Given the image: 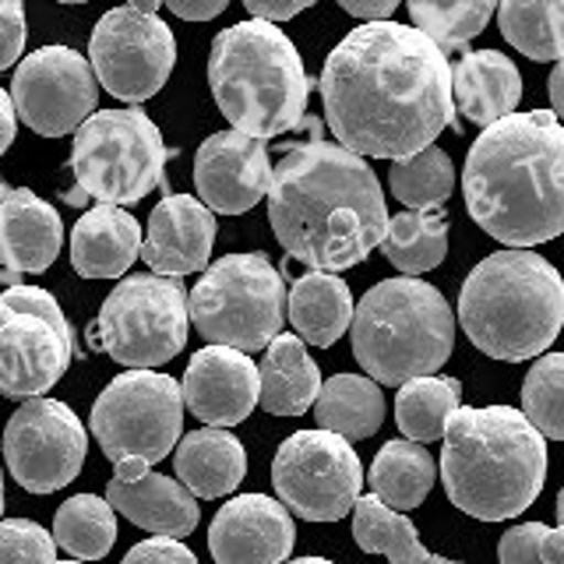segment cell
Here are the masks:
<instances>
[{"instance_id": "6da1fadb", "label": "cell", "mask_w": 564, "mask_h": 564, "mask_svg": "<svg viewBox=\"0 0 564 564\" xmlns=\"http://www.w3.org/2000/svg\"><path fill=\"white\" fill-rule=\"evenodd\" d=\"M325 120L343 149L364 159H405L452 123V67L420 29L364 22L328 53Z\"/></svg>"}, {"instance_id": "7a4b0ae2", "label": "cell", "mask_w": 564, "mask_h": 564, "mask_svg": "<svg viewBox=\"0 0 564 564\" xmlns=\"http://www.w3.org/2000/svg\"><path fill=\"white\" fill-rule=\"evenodd\" d=\"M269 223L293 261L311 272H343L381 243L388 205L367 159L314 128L272 166Z\"/></svg>"}, {"instance_id": "3957f363", "label": "cell", "mask_w": 564, "mask_h": 564, "mask_svg": "<svg viewBox=\"0 0 564 564\" xmlns=\"http://www.w3.org/2000/svg\"><path fill=\"white\" fill-rule=\"evenodd\" d=\"M476 226L508 247L564 234V123L551 110L508 113L473 141L463 170Z\"/></svg>"}, {"instance_id": "277c9868", "label": "cell", "mask_w": 564, "mask_h": 564, "mask_svg": "<svg viewBox=\"0 0 564 564\" xmlns=\"http://www.w3.org/2000/svg\"><path fill=\"white\" fill-rule=\"evenodd\" d=\"M546 437L511 405H458L445 427L441 484L448 501L480 522L516 519L540 498Z\"/></svg>"}, {"instance_id": "5b68a950", "label": "cell", "mask_w": 564, "mask_h": 564, "mask_svg": "<svg viewBox=\"0 0 564 564\" xmlns=\"http://www.w3.org/2000/svg\"><path fill=\"white\" fill-rule=\"evenodd\" d=\"M458 325L490 360H533L564 328V279L543 254L505 247L466 275Z\"/></svg>"}, {"instance_id": "8992f818", "label": "cell", "mask_w": 564, "mask_h": 564, "mask_svg": "<svg viewBox=\"0 0 564 564\" xmlns=\"http://www.w3.org/2000/svg\"><path fill=\"white\" fill-rule=\"evenodd\" d=\"M208 85L234 131L279 138L307 113L311 82L290 35L261 18H247L216 35Z\"/></svg>"}, {"instance_id": "52a82bcc", "label": "cell", "mask_w": 564, "mask_h": 564, "mask_svg": "<svg viewBox=\"0 0 564 564\" xmlns=\"http://www.w3.org/2000/svg\"><path fill=\"white\" fill-rule=\"evenodd\" d=\"M352 357L378 384L437 375L455 346V314L437 286L413 275L384 279L352 307Z\"/></svg>"}, {"instance_id": "ba28073f", "label": "cell", "mask_w": 564, "mask_h": 564, "mask_svg": "<svg viewBox=\"0 0 564 564\" xmlns=\"http://www.w3.org/2000/svg\"><path fill=\"white\" fill-rule=\"evenodd\" d=\"M173 159L163 134L149 113L102 110L93 113L75 131L67 166L75 173V187L67 191V205H138L149 191L163 184V166Z\"/></svg>"}, {"instance_id": "9c48e42d", "label": "cell", "mask_w": 564, "mask_h": 564, "mask_svg": "<svg viewBox=\"0 0 564 564\" xmlns=\"http://www.w3.org/2000/svg\"><path fill=\"white\" fill-rule=\"evenodd\" d=\"M93 437L113 463V480H138L176 448L184 392L170 375L123 370L93 405Z\"/></svg>"}, {"instance_id": "30bf717a", "label": "cell", "mask_w": 564, "mask_h": 564, "mask_svg": "<svg viewBox=\"0 0 564 564\" xmlns=\"http://www.w3.org/2000/svg\"><path fill=\"white\" fill-rule=\"evenodd\" d=\"M191 325L212 346L264 349L286 322V282L264 254L219 258L187 296Z\"/></svg>"}, {"instance_id": "8fae6325", "label": "cell", "mask_w": 564, "mask_h": 564, "mask_svg": "<svg viewBox=\"0 0 564 564\" xmlns=\"http://www.w3.org/2000/svg\"><path fill=\"white\" fill-rule=\"evenodd\" d=\"M191 311L184 282L170 275H128L102 300L88 339L120 367H163L187 346Z\"/></svg>"}, {"instance_id": "7c38bea8", "label": "cell", "mask_w": 564, "mask_h": 564, "mask_svg": "<svg viewBox=\"0 0 564 564\" xmlns=\"http://www.w3.org/2000/svg\"><path fill=\"white\" fill-rule=\"evenodd\" d=\"M70 357L75 335L53 293L22 282L0 293V395L25 402L50 392Z\"/></svg>"}, {"instance_id": "4fadbf2b", "label": "cell", "mask_w": 564, "mask_h": 564, "mask_svg": "<svg viewBox=\"0 0 564 564\" xmlns=\"http://www.w3.org/2000/svg\"><path fill=\"white\" fill-rule=\"evenodd\" d=\"M279 501L307 522L346 519L364 487L360 455L332 431H296L279 445L272 463Z\"/></svg>"}, {"instance_id": "5bb4252c", "label": "cell", "mask_w": 564, "mask_h": 564, "mask_svg": "<svg viewBox=\"0 0 564 564\" xmlns=\"http://www.w3.org/2000/svg\"><path fill=\"white\" fill-rule=\"evenodd\" d=\"M96 82L123 102H145L163 88L176 64L173 32L159 14L113 8L99 18L88 40Z\"/></svg>"}, {"instance_id": "9a60e30c", "label": "cell", "mask_w": 564, "mask_h": 564, "mask_svg": "<svg viewBox=\"0 0 564 564\" xmlns=\"http://www.w3.org/2000/svg\"><path fill=\"white\" fill-rule=\"evenodd\" d=\"M85 452V423L57 399H25L4 427L8 473L29 494H53L67 487L82 473Z\"/></svg>"}, {"instance_id": "2e32d148", "label": "cell", "mask_w": 564, "mask_h": 564, "mask_svg": "<svg viewBox=\"0 0 564 564\" xmlns=\"http://www.w3.org/2000/svg\"><path fill=\"white\" fill-rule=\"evenodd\" d=\"M18 120L43 138H64L96 113V70L70 46H43L18 64L11 82Z\"/></svg>"}, {"instance_id": "e0dca14e", "label": "cell", "mask_w": 564, "mask_h": 564, "mask_svg": "<svg viewBox=\"0 0 564 564\" xmlns=\"http://www.w3.org/2000/svg\"><path fill=\"white\" fill-rule=\"evenodd\" d=\"M272 159L261 138L243 131H216L194 155V187L198 202L223 216H243L269 198Z\"/></svg>"}, {"instance_id": "ac0fdd59", "label": "cell", "mask_w": 564, "mask_h": 564, "mask_svg": "<svg viewBox=\"0 0 564 564\" xmlns=\"http://www.w3.org/2000/svg\"><path fill=\"white\" fill-rule=\"evenodd\" d=\"M293 543L290 508L264 494L229 498L208 525V551L216 564H282L290 561Z\"/></svg>"}, {"instance_id": "d6986e66", "label": "cell", "mask_w": 564, "mask_h": 564, "mask_svg": "<svg viewBox=\"0 0 564 564\" xmlns=\"http://www.w3.org/2000/svg\"><path fill=\"white\" fill-rule=\"evenodd\" d=\"M181 392L208 427H237L258 405V364L234 346H205L191 357Z\"/></svg>"}, {"instance_id": "ffe728a7", "label": "cell", "mask_w": 564, "mask_h": 564, "mask_svg": "<svg viewBox=\"0 0 564 564\" xmlns=\"http://www.w3.org/2000/svg\"><path fill=\"white\" fill-rule=\"evenodd\" d=\"M212 243H216V212L191 194H166L149 216L141 258L155 275L181 279L205 269Z\"/></svg>"}, {"instance_id": "44dd1931", "label": "cell", "mask_w": 564, "mask_h": 564, "mask_svg": "<svg viewBox=\"0 0 564 564\" xmlns=\"http://www.w3.org/2000/svg\"><path fill=\"white\" fill-rule=\"evenodd\" d=\"M64 223L50 202L35 198L29 187L8 191L0 202V264L4 282L18 275H40L61 254Z\"/></svg>"}, {"instance_id": "7402d4cb", "label": "cell", "mask_w": 564, "mask_h": 564, "mask_svg": "<svg viewBox=\"0 0 564 564\" xmlns=\"http://www.w3.org/2000/svg\"><path fill=\"white\" fill-rule=\"evenodd\" d=\"M106 501L138 529H149L152 536H191L202 519L198 498L181 480L152 469L138 480H110Z\"/></svg>"}, {"instance_id": "603a6c76", "label": "cell", "mask_w": 564, "mask_h": 564, "mask_svg": "<svg viewBox=\"0 0 564 564\" xmlns=\"http://www.w3.org/2000/svg\"><path fill=\"white\" fill-rule=\"evenodd\" d=\"M141 258V226L120 205H96L75 223L70 264L85 279H120Z\"/></svg>"}, {"instance_id": "cb8c5ba5", "label": "cell", "mask_w": 564, "mask_h": 564, "mask_svg": "<svg viewBox=\"0 0 564 564\" xmlns=\"http://www.w3.org/2000/svg\"><path fill=\"white\" fill-rule=\"evenodd\" d=\"M452 99L466 120L490 128L494 120L516 113L522 99V75L511 57L498 50H473L452 67Z\"/></svg>"}, {"instance_id": "d4e9b609", "label": "cell", "mask_w": 564, "mask_h": 564, "mask_svg": "<svg viewBox=\"0 0 564 564\" xmlns=\"http://www.w3.org/2000/svg\"><path fill=\"white\" fill-rule=\"evenodd\" d=\"M317 392H322V370L311 360L307 343L300 335L279 332L264 346L258 367V402L272 416H304Z\"/></svg>"}, {"instance_id": "484cf974", "label": "cell", "mask_w": 564, "mask_h": 564, "mask_svg": "<svg viewBox=\"0 0 564 564\" xmlns=\"http://www.w3.org/2000/svg\"><path fill=\"white\" fill-rule=\"evenodd\" d=\"M176 480H181L194 498H226L234 494L247 476V452L226 427H202L191 431L173 455Z\"/></svg>"}, {"instance_id": "4316f807", "label": "cell", "mask_w": 564, "mask_h": 564, "mask_svg": "<svg viewBox=\"0 0 564 564\" xmlns=\"http://www.w3.org/2000/svg\"><path fill=\"white\" fill-rule=\"evenodd\" d=\"M286 314L307 346L328 349L343 339L352 322V293L335 272H307L293 282Z\"/></svg>"}, {"instance_id": "83f0119b", "label": "cell", "mask_w": 564, "mask_h": 564, "mask_svg": "<svg viewBox=\"0 0 564 564\" xmlns=\"http://www.w3.org/2000/svg\"><path fill=\"white\" fill-rule=\"evenodd\" d=\"M314 420L322 431L346 437L349 445L375 437L384 423L381 384L364 375H335L322 381V392L314 399Z\"/></svg>"}, {"instance_id": "f1b7e54d", "label": "cell", "mask_w": 564, "mask_h": 564, "mask_svg": "<svg viewBox=\"0 0 564 564\" xmlns=\"http://www.w3.org/2000/svg\"><path fill=\"white\" fill-rule=\"evenodd\" d=\"M370 494L395 511L420 508L437 484V463L420 441H388L367 473Z\"/></svg>"}, {"instance_id": "f546056e", "label": "cell", "mask_w": 564, "mask_h": 564, "mask_svg": "<svg viewBox=\"0 0 564 564\" xmlns=\"http://www.w3.org/2000/svg\"><path fill=\"white\" fill-rule=\"evenodd\" d=\"M352 540L367 554H384L388 564H463L431 554L405 511L381 505L375 494H360L352 505Z\"/></svg>"}, {"instance_id": "4dcf8cb0", "label": "cell", "mask_w": 564, "mask_h": 564, "mask_svg": "<svg viewBox=\"0 0 564 564\" xmlns=\"http://www.w3.org/2000/svg\"><path fill=\"white\" fill-rule=\"evenodd\" d=\"M384 258L395 264L402 275H423L437 269L448 254V219L441 208H410L402 216L388 219L381 237Z\"/></svg>"}, {"instance_id": "1f68e13d", "label": "cell", "mask_w": 564, "mask_h": 564, "mask_svg": "<svg viewBox=\"0 0 564 564\" xmlns=\"http://www.w3.org/2000/svg\"><path fill=\"white\" fill-rule=\"evenodd\" d=\"M501 35L529 61H564V0H498Z\"/></svg>"}, {"instance_id": "d6a6232c", "label": "cell", "mask_w": 564, "mask_h": 564, "mask_svg": "<svg viewBox=\"0 0 564 564\" xmlns=\"http://www.w3.org/2000/svg\"><path fill=\"white\" fill-rule=\"evenodd\" d=\"M458 399H463V384L455 378H413L399 384V395H395V423L399 431L405 434V441H427L445 437V427L452 413L458 410Z\"/></svg>"}, {"instance_id": "836d02e7", "label": "cell", "mask_w": 564, "mask_h": 564, "mask_svg": "<svg viewBox=\"0 0 564 564\" xmlns=\"http://www.w3.org/2000/svg\"><path fill=\"white\" fill-rule=\"evenodd\" d=\"M53 540L78 561H102L117 543V511L96 494H75L53 516Z\"/></svg>"}, {"instance_id": "e575fe53", "label": "cell", "mask_w": 564, "mask_h": 564, "mask_svg": "<svg viewBox=\"0 0 564 564\" xmlns=\"http://www.w3.org/2000/svg\"><path fill=\"white\" fill-rule=\"evenodd\" d=\"M388 187L410 208H441L455 191V166L445 149L427 145L405 159H395L388 173Z\"/></svg>"}, {"instance_id": "d590c367", "label": "cell", "mask_w": 564, "mask_h": 564, "mask_svg": "<svg viewBox=\"0 0 564 564\" xmlns=\"http://www.w3.org/2000/svg\"><path fill=\"white\" fill-rule=\"evenodd\" d=\"M413 25L441 50H455L476 40L498 11V0H405Z\"/></svg>"}, {"instance_id": "8d00e7d4", "label": "cell", "mask_w": 564, "mask_h": 564, "mask_svg": "<svg viewBox=\"0 0 564 564\" xmlns=\"http://www.w3.org/2000/svg\"><path fill=\"white\" fill-rule=\"evenodd\" d=\"M522 416L543 437L564 441V352H546L529 367L522 381Z\"/></svg>"}, {"instance_id": "74e56055", "label": "cell", "mask_w": 564, "mask_h": 564, "mask_svg": "<svg viewBox=\"0 0 564 564\" xmlns=\"http://www.w3.org/2000/svg\"><path fill=\"white\" fill-rule=\"evenodd\" d=\"M0 564H57V540L32 519L0 522Z\"/></svg>"}, {"instance_id": "f35d334b", "label": "cell", "mask_w": 564, "mask_h": 564, "mask_svg": "<svg viewBox=\"0 0 564 564\" xmlns=\"http://www.w3.org/2000/svg\"><path fill=\"white\" fill-rule=\"evenodd\" d=\"M546 533L543 522H522L511 525L498 543L501 564H543L540 561V536Z\"/></svg>"}, {"instance_id": "ab89813d", "label": "cell", "mask_w": 564, "mask_h": 564, "mask_svg": "<svg viewBox=\"0 0 564 564\" xmlns=\"http://www.w3.org/2000/svg\"><path fill=\"white\" fill-rule=\"evenodd\" d=\"M25 4L22 0H0V70H8L25 50Z\"/></svg>"}, {"instance_id": "60d3db41", "label": "cell", "mask_w": 564, "mask_h": 564, "mask_svg": "<svg viewBox=\"0 0 564 564\" xmlns=\"http://www.w3.org/2000/svg\"><path fill=\"white\" fill-rule=\"evenodd\" d=\"M123 564H198L194 551L184 540H173V536H149L134 543Z\"/></svg>"}, {"instance_id": "b9f144b4", "label": "cell", "mask_w": 564, "mask_h": 564, "mask_svg": "<svg viewBox=\"0 0 564 564\" xmlns=\"http://www.w3.org/2000/svg\"><path fill=\"white\" fill-rule=\"evenodd\" d=\"M317 0H243V8L251 11V18H261V22H290L300 11H307Z\"/></svg>"}, {"instance_id": "7bdbcfd3", "label": "cell", "mask_w": 564, "mask_h": 564, "mask_svg": "<svg viewBox=\"0 0 564 564\" xmlns=\"http://www.w3.org/2000/svg\"><path fill=\"white\" fill-rule=\"evenodd\" d=\"M163 4L176 18H184V22H208V18H216V14L226 11L229 0H163Z\"/></svg>"}, {"instance_id": "ee69618b", "label": "cell", "mask_w": 564, "mask_h": 564, "mask_svg": "<svg viewBox=\"0 0 564 564\" xmlns=\"http://www.w3.org/2000/svg\"><path fill=\"white\" fill-rule=\"evenodd\" d=\"M402 0H339V8L352 18H364V22H388Z\"/></svg>"}, {"instance_id": "f6af8a7d", "label": "cell", "mask_w": 564, "mask_h": 564, "mask_svg": "<svg viewBox=\"0 0 564 564\" xmlns=\"http://www.w3.org/2000/svg\"><path fill=\"white\" fill-rule=\"evenodd\" d=\"M14 128H18V113H14V102L11 96L0 88V155H4L11 149L14 141Z\"/></svg>"}, {"instance_id": "bcb514c9", "label": "cell", "mask_w": 564, "mask_h": 564, "mask_svg": "<svg viewBox=\"0 0 564 564\" xmlns=\"http://www.w3.org/2000/svg\"><path fill=\"white\" fill-rule=\"evenodd\" d=\"M540 561L543 564H564V525L546 529L540 536Z\"/></svg>"}, {"instance_id": "7dc6e473", "label": "cell", "mask_w": 564, "mask_h": 564, "mask_svg": "<svg viewBox=\"0 0 564 564\" xmlns=\"http://www.w3.org/2000/svg\"><path fill=\"white\" fill-rule=\"evenodd\" d=\"M546 88H551V106H554V117L564 123V61H557V67L551 70V82H546Z\"/></svg>"}, {"instance_id": "c3c4849f", "label": "cell", "mask_w": 564, "mask_h": 564, "mask_svg": "<svg viewBox=\"0 0 564 564\" xmlns=\"http://www.w3.org/2000/svg\"><path fill=\"white\" fill-rule=\"evenodd\" d=\"M159 4H163V0H128V8H134V11H141V14H155Z\"/></svg>"}, {"instance_id": "681fc988", "label": "cell", "mask_w": 564, "mask_h": 564, "mask_svg": "<svg viewBox=\"0 0 564 564\" xmlns=\"http://www.w3.org/2000/svg\"><path fill=\"white\" fill-rule=\"evenodd\" d=\"M286 564V561H282ZM290 564H332L328 557H296V561H290Z\"/></svg>"}, {"instance_id": "f907efd6", "label": "cell", "mask_w": 564, "mask_h": 564, "mask_svg": "<svg viewBox=\"0 0 564 564\" xmlns=\"http://www.w3.org/2000/svg\"><path fill=\"white\" fill-rule=\"evenodd\" d=\"M557 522L564 525V487H561V494H557Z\"/></svg>"}, {"instance_id": "816d5d0a", "label": "cell", "mask_w": 564, "mask_h": 564, "mask_svg": "<svg viewBox=\"0 0 564 564\" xmlns=\"http://www.w3.org/2000/svg\"><path fill=\"white\" fill-rule=\"evenodd\" d=\"M0 516H4V473H0Z\"/></svg>"}, {"instance_id": "f5cc1de1", "label": "cell", "mask_w": 564, "mask_h": 564, "mask_svg": "<svg viewBox=\"0 0 564 564\" xmlns=\"http://www.w3.org/2000/svg\"><path fill=\"white\" fill-rule=\"evenodd\" d=\"M4 194H8V184H4V181H0V202H4Z\"/></svg>"}, {"instance_id": "db71d44e", "label": "cell", "mask_w": 564, "mask_h": 564, "mask_svg": "<svg viewBox=\"0 0 564 564\" xmlns=\"http://www.w3.org/2000/svg\"><path fill=\"white\" fill-rule=\"evenodd\" d=\"M61 4H88V0H61Z\"/></svg>"}, {"instance_id": "11a10c76", "label": "cell", "mask_w": 564, "mask_h": 564, "mask_svg": "<svg viewBox=\"0 0 564 564\" xmlns=\"http://www.w3.org/2000/svg\"><path fill=\"white\" fill-rule=\"evenodd\" d=\"M57 564H82V561H57Z\"/></svg>"}]
</instances>
